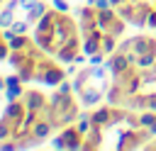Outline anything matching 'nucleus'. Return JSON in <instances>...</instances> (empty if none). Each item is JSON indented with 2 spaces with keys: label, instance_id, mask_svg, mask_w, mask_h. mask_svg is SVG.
Returning <instances> with one entry per match:
<instances>
[{
  "label": "nucleus",
  "instance_id": "11",
  "mask_svg": "<svg viewBox=\"0 0 156 151\" xmlns=\"http://www.w3.org/2000/svg\"><path fill=\"white\" fill-rule=\"evenodd\" d=\"M22 83H24V80H22L17 73H15V76H7V83H5V97H7V100H15V97H20V95L27 90Z\"/></svg>",
  "mask_w": 156,
  "mask_h": 151
},
{
  "label": "nucleus",
  "instance_id": "14",
  "mask_svg": "<svg viewBox=\"0 0 156 151\" xmlns=\"http://www.w3.org/2000/svg\"><path fill=\"white\" fill-rule=\"evenodd\" d=\"M10 56V41L5 39V27H0V61H7Z\"/></svg>",
  "mask_w": 156,
  "mask_h": 151
},
{
  "label": "nucleus",
  "instance_id": "13",
  "mask_svg": "<svg viewBox=\"0 0 156 151\" xmlns=\"http://www.w3.org/2000/svg\"><path fill=\"white\" fill-rule=\"evenodd\" d=\"M15 24V10L12 7H0V27H12Z\"/></svg>",
  "mask_w": 156,
  "mask_h": 151
},
{
  "label": "nucleus",
  "instance_id": "12",
  "mask_svg": "<svg viewBox=\"0 0 156 151\" xmlns=\"http://www.w3.org/2000/svg\"><path fill=\"white\" fill-rule=\"evenodd\" d=\"M46 10H49V7H46L44 2H39V0H34V2H32V5L27 7V22H29V24H37V22L41 19V15H44Z\"/></svg>",
  "mask_w": 156,
  "mask_h": 151
},
{
  "label": "nucleus",
  "instance_id": "2",
  "mask_svg": "<svg viewBox=\"0 0 156 151\" xmlns=\"http://www.w3.org/2000/svg\"><path fill=\"white\" fill-rule=\"evenodd\" d=\"M78 24L83 34V54L90 56V63H102L124 37V17L110 5L98 7L93 2L78 7Z\"/></svg>",
  "mask_w": 156,
  "mask_h": 151
},
{
  "label": "nucleus",
  "instance_id": "4",
  "mask_svg": "<svg viewBox=\"0 0 156 151\" xmlns=\"http://www.w3.org/2000/svg\"><path fill=\"white\" fill-rule=\"evenodd\" d=\"M32 37L61 63H76V58L83 54L80 24L68 15V10L49 7L41 15V19L34 24Z\"/></svg>",
  "mask_w": 156,
  "mask_h": 151
},
{
  "label": "nucleus",
  "instance_id": "5",
  "mask_svg": "<svg viewBox=\"0 0 156 151\" xmlns=\"http://www.w3.org/2000/svg\"><path fill=\"white\" fill-rule=\"evenodd\" d=\"M115 51L127 63H132L134 68L144 71L146 78H149V83L156 80V73H154V63H156V37H149V34L129 37V39L119 41Z\"/></svg>",
  "mask_w": 156,
  "mask_h": 151
},
{
  "label": "nucleus",
  "instance_id": "15",
  "mask_svg": "<svg viewBox=\"0 0 156 151\" xmlns=\"http://www.w3.org/2000/svg\"><path fill=\"white\" fill-rule=\"evenodd\" d=\"M54 7H58V10H68L66 0H54Z\"/></svg>",
  "mask_w": 156,
  "mask_h": 151
},
{
  "label": "nucleus",
  "instance_id": "20",
  "mask_svg": "<svg viewBox=\"0 0 156 151\" xmlns=\"http://www.w3.org/2000/svg\"><path fill=\"white\" fill-rule=\"evenodd\" d=\"M2 2H7V0H0V5H2Z\"/></svg>",
  "mask_w": 156,
  "mask_h": 151
},
{
  "label": "nucleus",
  "instance_id": "1",
  "mask_svg": "<svg viewBox=\"0 0 156 151\" xmlns=\"http://www.w3.org/2000/svg\"><path fill=\"white\" fill-rule=\"evenodd\" d=\"M56 132L49 97L41 90L27 88L20 97L7 100L0 112V144L15 141L20 149H29L41 144Z\"/></svg>",
  "mask_w": 156,
  "mask_h": 151
},
{
  "label": "nucleus",
  "instance_id": "16",
  "mask_svg": "<svg viewBox=\"0 0 156 151\" xmlns=\"http://www.w3.org/2000/svg\"><path fill=\"white\" fill-rule=\"evenodd\" d=\"M149 27L156 29V7H154V12H151V17H149Z\"/></svg>",
  "mask_w": 156,
  "mask_h": 151
},
{
  "label": "nucleus",
  "instance_id": "10",
  "mask_svg": "<svg viewBox=\"0 0 156 151\" xmlns=\"http://www.w3.org/2000/svg\"><path fill=\"white\" fill-rule=\"evenodd\" d=\"M127 107H132V110H136V112H156V90L154 93H136L129 102H127Z\"/></svg>",
  "mask_w": 156,
  "mask_h": 151
},
{
  "label": "nucleus",
  "instance_id": "7",
  "mask_svg": "<svg viewBox=\"0 0 156 151\" xmlns=\"http://www.w3.org/2000/svg\"><path fill=\"white\" fill-rule=\"evenodd\" d=\"M49 107H51V117H54L56 129H63L80 117V107H78V100L71 93L68 78L61 85H56V90L49 95Z\"/></svg>",
  "mask_w": 156,
  "mask_h": 151
},
{
  "label": "nucleus",
  "instance_id": "8",
  "mask_svg": "<svg viewBox=\"0 0 156 151\" xmlns=\"http://www.w3.org/2000/svg\"><path fill=\"white\" fill-rule=\"evenodd\" d=\"M110 5L124 17L127 24L132 27H146L149 17L156 7V0H110Z\"/></svg>",
  "mask_w": 156,
  "mask_h": 151
},
{
  "label": "nucleus",
  "instance_id": "17",
  "mask_svg": "<svg viewBox=\"0 0 156 151\" xmlns=\"http://www.w3.org/2000/svg\"><path fill=\"white\" fill-rule=\"evenodd\" d=\"M5 83H7V78H2V76H0V93H5Z\"/></svg>",
  "mask_w": 156,
  "mask_h": 151
},
{
  "label": "nucleus",
  "instance_id": "6",
  "mask_svg": "<svg viewBox=\"0 0 156 151\" xmlns=\"http://www.w3.org/2000/svg\"><path fill=\"white\" fill-rule=\"evenodd\" d=\"M105 68H100V63H90L88 68L78 71L76 80H73V90L78 93V100L80 105L85 107H95L105 95H107V83H105Z\"/></svg>",
  "mask_w": 156,
  "mask_h": 151
},
{
  "label": "nucleus",
  "instance_id": "9",
  "mask_svg": "<svg viewBox=\"0 0 156 151\" xmlns=\"http://www.w3.org/2000/svg\"><path fill=\"white\" fill-rule=\"evenodd\" d=\"M83 141H85V132L73 122V124L58 129V134L54 136L51 146H54V149H71V151L78 149V151H83Z\"/></svg>",
  "mask_w": 156,
  "mask_h": 151
},
{
  "label": "nucleus",
  "instance_id": "18",
  "mask_svg": "<svg viewBox=\"0 0 156 151\" xmlns=\"http://www.w3.org/2000/svg\"><path fill=\"white\" fill-rule=\"evenodd\" d=\"M151 132H154V134H156V119H154V124H151Z\"/></svg>",
  "mask_w": 156,
  "mask_h": 151
},
{
  "label": "nucleus",
  "instance_id": "3",
  "mask_svg": "<svg viewBox=\"0 0 156 151\" xmlns=\"http://www.w3.org/2000/svg\"><path fill=\"white\" fill-rule=\"evenodd\" d=\"M7 61L24 83L39 80L46 85H61L68 78V71L63 68V63L56 56H51L34 37H27V34H15V39H10Z\"/></svg>",
  "mask_w": 156,
  "mask_h": 151
},
{
  "label": "nucleus",
  "instance_id": "19",
  "mask_svg": "<svg viewBox=\"0 0 156 151\" xmlns=\"http://www.w3.org/2000/svg\"><path fill=\"white\" fill-rule=\"evenodd\" d=\"M154 73H156V63H154Z\"/></svg>",
  "mask_w": 156,
  "mask_h": 151
}]
</instances>
